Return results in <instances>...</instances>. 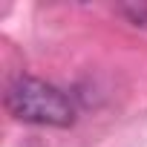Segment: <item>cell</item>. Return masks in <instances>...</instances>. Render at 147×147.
I'll return each instance as SVG.
<instances>
[{
  "instance_id": "obj_1",
  "label": "cell",
  "mask_w": 147,
  "mask_h": 147,
  "mask_svg": "<svg viewBox=\"0 0 147 147\" xmlns=\"http://www.w3.org/2000/svg\"><path fill=\"white\" fill-rule=\"evenodd\" d=\"M6 113L15 121L38 124V127H69L75 121V104L69 101L63 90L46 84L40 78H18L9 84L3 95Z\"/></svg>"
}]
</instances>
